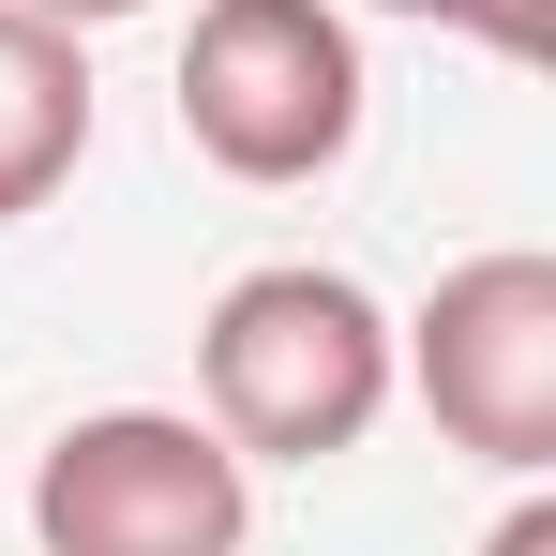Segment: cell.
Segmentation results:
<instances>
[{
    "label": "cell",
    "mask_w": 556,
    "mask_h": 556,
    "mask_svg": "<svg viewBox=\"0 0 556 556\" xmlns=\"http://www.w3.org/2000/svg\"><path fill=\"white\" fill-rule=\"evenodd\" d=\"M195 421L241 466H331L391 421V316L331 256H271L195 316Z\"/></svg>",
    "instance_id": "obj_1"
},
{
    "label": "cell",
    "mask_w": 556,
    "mask_h": 556,
    "mask_svg": "<svg viewBox=\"0 0 556 556\" xmlns=\"http://www.w3.org/2000/svg\"><path fill=\"white\" fill-rule=\"evenodd\" d=\"M362 30H346V0H195L181 30V136L195 166H226V181H331L346 151H362Z\"/></svg>",
    "instance_id": "obj_2"
},
{
    "label": "cell",
    "mask_w": 556,
    "mask_h": 556,
    "mask_svg": "<svg viewBox=\"0 0 556 556\" xmlns=\"http://www.w3.org/2000/svg\"><path fill=\"white\" fill-rule=\"evenodd\" d=\"M30 542L46 556H241L256 466L195 406H91L30 452Z\"/></svg>",
    "instance_id": "obj_3"
},
{
    "label": "cell",
    "mask_w": 556,
    "mask_h": 556,
    "mask_svg": "<svg viewBox=\"0 0 556 556\" xmlns=\"http://www.w3.org/2000/svg\"><path fill=\"white\" fill-rule=\"evenodd\" d=\"M391 391L437 406V437L481 452L496 481H542L556 466V256L496 241L437 271V301L391 331Z\"/></svg>",
    "instance_id": "obj_4"
},
{
    "label": "cell",
    "mask_w": 556,
    "mask_h": 556,
    "mask_svg": "<svg viewBox=\"0 0 556 556\" xmlns=\"http://www.w3.org/2000/svg\"><path fill=\"white\" fill-rule=\"evenodd\" d=\"M76 166H91V30L0 0V226H30Z\"/></svg>",
    "instance_id": "obj_5"
},
{
    "label": "cell",
    "mask_w": 556,
    "mask_h": 556,
    "mask_svg": "<svg viewBox=\"0 0 556 556\" xmlns=\"http://www.w3.org/2000/svg\"><path fill=\"white\" fill-rule=\"evenodd\" d=\"M437 30H466V46H496V61H542L556 46V0H421Z\"/></svg>",
    "instance_id": "obj_6"
},
{
    "label": "cell",
    "mask_w": 556,
    "mask_h": 556,
    "mask_svg": "<svg viewBox=\"0 0 556 556\" xmlns=\"http://www.w3.org/2000/svg\"><path fill=\"white\" fill-rule=\"evenodd\" d=\"M481 556H556V496H542V481L496 511V542H481Z\"/></svg>",
    "instance_id": "obj_7"
},
{
    "label": "cell",
    "mask_w": 556,
    "mask_h": 556,
    "mask_svg": "<svg viewBox=\"0 0 556 556\" xmlns=\"http://www.w3.org/2000/svg\"><path fill=\"white\" fill-rule=\"evenodd\" d=\"M30 15H61V30H121V15H151V0H30Z\"/></svg>",
    "instance_id": "obj_8"
},
{
    "label": "cell",
    "mask_w": 556,
    "mask_h": 556,
    "mask_svg": "<svg viewBox=\"0 0 556 556\" xmlns=\"http://www.w3.org/2000/svg\"><path fill=\"white\" fill-rule=\"evenodd\" d=\"M376 15H421V0H376Z\"/></svg>",
    "instance_id": "obj_9"
}]
</instances>
